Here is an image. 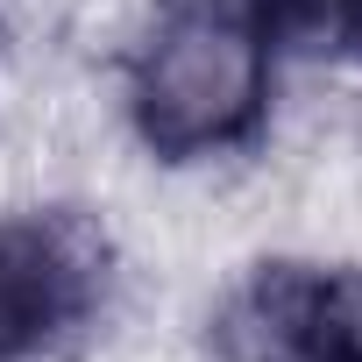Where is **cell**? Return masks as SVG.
<instances>
[{
    "instance_id": "cell-1",
    "label": "cell",
    "mask_w": 362,
    "mask_h": 362,
    "mask_svg": "<svg viewBox=\"0 0 362 362\" xmlns=\"http://www.w3.org/2000/svg\"><path fill=\"white\" fill-rule=\"evenodd\" d=\"M270 43L242 0H177L135 50L128 114L163 163L242 149L270 114Z\"/></svg>"
},
{
    "instance_id": "cell-2",
    "label": "cell",
    "mask_w": 362,
    "mask_h": 362,
    "mask_svg": "<svg viewBox=\"0 0 362 362\" xmlns=\"http://www.w3.org/2000/svg\"><path fill=\"white\" fill-rule=\"evenodd\" d=\"M107 291V242L78 214L0 221V362H29L71 341Z\"/></svg>"
},
{
    "instance_id": "cell-4",
    "label": "cell",
    "mask_w": 362,
    "mask_h": 362,
    "mask_svg": "<svg viewBox=\"0 0 362 362\" xmlns=\"http://www.w3.org/2000/svg\"><path fill=\"white\" fill-rule=\"evenodd\" d=\"M242 15L263 29L270 50H327L348 36L355 0H242Z\"/></svg>"
},
{
    "instance_id": "cell-3",
    "label": "cell",
    "mask_w": 362,
    "mask_h": 362,
    "mask_svg": "<svg viewBox=\"0 0 362 362\" xmlns=\"http://www.w3.org/2000/svg\"><path fill=\"white\" fill-rule=\"evenodd\" d=\"M228 348L235 362H362V270H263L228 320Z\"/></svg>"
},
{
    "instance_id": "cell-5",
    "label": "cell",
    "mask_w": 362,
    "mask_h": 362,
    "mask_svg": "<svg viewBox=\"0 0 362 362\" xmlns=\"http://www.w3.org/2000/svg\"><path fill=\"white\" fill-rule=\"evenodd\" d=\"M348 36H355V43H362V0H355V15H348Z\"/></svg>"
}]
</instances>
